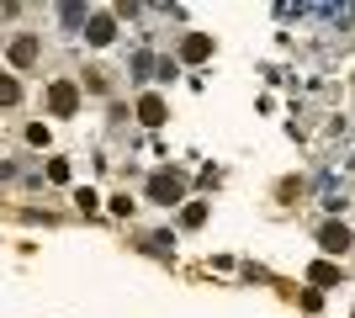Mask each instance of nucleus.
Instances as JSON below:
<instances>
[{"instance_id": "obj_2", "label": "nucleus", "mask_w": 355, "mask_h": 318, "mask_svg": "<svg viewBox=\"0 0 355 318\" xmlns=\"http://www.w3.org/2000/svg\"><path fill=\"white\" fill-rule=\"evenodd\" d=\"M148 197L154 202H180V175H154V181H148Z\"/></svg>"}, {"instance_id": "obj_5", "label": "nucleus", "mask_w": 355, "mask_h": 318, "mask_svg": "<svg viewBox=\"0 0 355 318\" xmlns=\"http://www.w3.org/2000/svg\"><path fill=\"white\" fill-rule=\"evenodd\" d=\"M11 64H16V69L37 64V37H16V43H11Z\"/></svg>"}, {"instance_id": "obj_3", "label": "nucleus", "mask_w": 355, "mask_h": 318, "mask_svg": "<svg viewBox=\"0 0 355 318\" xmlns=\"http://www.w3.org/2000/svg\"><path fill=\"white\" fill-rule=\"evenodd\" d=\"M318 244H324L329 255H340V249H350V228H345V223H329L324 233H318Z\"/></svg>"}, {"instance_id": "obj_7", "label": "nucleus", "mask_w": 355, "mask_h": 318, "mask_svg": "<svg viewBox=\"0 0 355 318\" xmlns=\"http://www.w3.org/2000/svg\"><path fill=\"white\" fill-rule=\"evenodd\" d=\"M85 37H90V43H112V37H117V27H112V16H96Z\"/></svg>"}, {"instance_id": "obj_6", "label": "nucleus", "mask_w": 355, "mask_h": 318, "mask_svg": "<svg viewBox=\"0 0 355 318\" xmlns=\"http://www.w3.org/2000/svg\"><path fill=\"white\" fill-rule=\"evenodd\" d=\"M138 112H144L148 127H159V122H164V101H159V96H144V101H138Z\"/></svg>"}, {"instance_id": "obj_9", "label": "nucleus", "mask_w": 355, "mask_h": 318, "mask_svg": "<svg viewBox=\"0 0 355 318\" xmlns=\"http://www.w3.org/2000/svg\"><path fill=\"white\" fill-rule=\"evenodd\" d=\"M196 223H207V207L196 202V207H186V228H196Z\"/></svg>"}, {"instance_id": "obj_4", "label": "nucleus", "mask_w": 355, "mask_h": 318, "mask_svg": "<svg viewBox=\"0 0 355 318\" xmlns=\"http://www.w3.org/2000/svg\"><path fill=\"white\" fill-rule=\"evenodd\" d=\"M207 53H212V37H207V32H191V37H186V43H180V59H207Z\"/></svg>"}, {"instance_id": "obj_1", "label": "nucleus", "mask_w": 355, "mask_h": 318, "mask_svg": "<svg viewBox=\"0 0 355 318\" xmlns=\"http://www.w3.org/2000/svg\"><path fill=\"white\" fill-rule=\"evenodd\" d=\"M48 106H53V117H74V106H80V91H74L69 80H59V85L48 91Z\"/></svg>"}, {"instance_id": "obj_8", "label": "nucleus", "mask_w": 355, "mask_h": 318, "mask_svg": "<svg viewBox=\"0 0 355 318\" xmlns=\"http://www.w3.org/2000/svg\"><path fill=\"white\" fill-rule=\"evenodd\" d=\"M16 101H21V85L11 75H0V106H16Z\"/></svg>"}]
</instances>
